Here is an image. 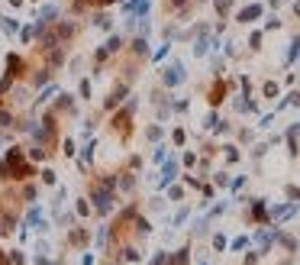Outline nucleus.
<instances>
[{
    "instance_id": "f257e3e1",
    "label": "nucleus",
    "mask_w": 300,
    "mask_h": 265,
    "mask_svg": "<svg viewBox=\"0 0 300 265\" xmlns=\"http://www.w3.org/2000/svg\"><path fill=\"white\" fill-rule=\"evenodd\" d=\"M91 239H94V230H87L84 223H75V226L68 230V249L84 252L87 246H91Z\"/></svg>"
},
{
    "instance_id": "f03ea898",
    "label": "nucleus",
    "mask_w": 300,
    "mask_h": 265,
    "mask_svg": "<svg viewBox=\"0 0 300 265\" xmlns=\"http://www.w3.org/2000/svg\"><path fill=\"white\" fill-rule=\"evenodd\" d=\"M110 130H113L120 139H129V136H132V110L129 107L116 110V117L110 120Z\"/></svg>"
},
{
    "instance_id": "7ed1b4c3",
    "label": "nucleus",
    "mask_w": 300,
    "mask_h": 265,
    "mask_svg": "<svg viewBox=\"0 0 300 265\" xmlns=\"http://www.w3.org/2000/svg\"><path fill=\"white\" fill-rule=\"evenodd\" d=\"M49 29H52V36H55L58 46H68V42L77 36V23L75 20H58V23H52Z\"/></svg>"
},
{
    "instance_id": "20e7f679",
    "label": "nucleus",
    "mask_w": 300,
    "mask_h": 265,
    "mask_svg": "<svg viewBox=\"0 0 300 265\" xmlns=\"http://www.w3.org/2000/svg\"><path fill=\"white\" fill-rule=\"evenodd\" d=\"M126 91H129V84L126 81H116L113 84V91L103 97V104H100V113H110V110H116L120 104H123V97H126Z\"/></svg>"
},
{
    "instance_id": "39448f33",
    "label": "nucleus",
    "mask_w": 300,
    "mask_h": 265,
    "mask_svg": "<svg viewBox=\"0 0 300 265\" xmlns=\"http://www.w3.org/2000/svg\"><path fill=\"white\" fill-rule=\"evenodd\" d=\"M49 107L58 113V117H77V107H75V97L71 94H55V101Z\"/></svg>"
},
{
    "instance_id": "423d86ee",
    "label": "nucleus",
    "mask_w": 300,
    "mask_h": 265,
    "mask_svg": "<svg viewBox=\"0 0 300 265\" xmlns=\"http://www.w3.org/2000/svg\"><path fill=\"white\" fill-rule=\"evenodd\" d=\"M116 191H120V194H132V191H136V172L116 175Z\"/></svg>"
},
{
    "instance_id": "0eeeda50",
    "label": "nucleus",
    "mask_w": 300,
    "mask_h": 265,
    "mask_svg": "<svg viewBox=\"0 0 300 265\" xmlns=\"http://www.w3.org/2000/svg\"><path fill=\"white\" fill-rule=\"evenodd\" d=\"M16 194H20V204H36V197H39V187L32 185V181H20V191H16Z\"/></svg>"
},
{
    "instance_id": "6e6552de",
    "label": "nucleus",
    "mask_w": 300,
    "mask_h": 265,
    "mask_svg": "<svg viewBox=\"0 0 300 265\" xmlns=\"http://www.w3.org/2000/svg\"><path fill=\"white\" fill-rule=\"evenodd\" d=\"M49 156H52V152H49L46 146H39V142H32V146L26 149V159H29V162H46Z\"/></svg>"
},
{
    "instance_id": "1a4fd4ad",
    "label": "nucleus",
    "mask_w": 300,
    "mask_h": 265,
    "mask_svg": "<svg viewBox=\"0 0 300 265\" xmlns=\"http://www.w3.org/2000/svg\"><path fill=\"white\" fill-rule=\"evenodd\" d=\"M42 220V204H29V211L23 213V226H36Z\"/></svg>"
},
{
    "instance_id": "9d476101",
    "label": "nucleus",
    "mask_w": 300,
    "mask_h": 265,
    "mask_svg": "<svg viewBox=\"0 0 300 265\" xmlns=\"http://www.w3.org/2000/svg\"><path fill=\"white\" fill-rule=\"evenodd\" d=\"M181 81H184V68H181V65H171L168 71H165V84H181Z\"/></svg>"
},
{
    "instance_id": "9b49d317",
    "label": "nucleus",
    "mask_w": 300,
    "mask_h": 265,
    "mask_svg": "<svg viewBox=\"0 0 300 265\" xmlns=\"http://www.w3.org/2000/svg\"><path fill=\"white\" fill-rule=\"evenodd\" d=\"M75 213H77L81 220L94 217V207H91V201H87V197H77V201H75Z\"/></svg>"
},
{
    "instance_id": "f8f14e48",
    "label": "nucleus",
    "mask_w": 300,
    "mask_h": 265,
    "mask_svg": "<svg viewBox=\"0 0 300 265\" xmlns=\"http://www.w3.org/2000/svg\"><path fill=\"white\" fill-rule=\"evenodd\" d=\"M91 23L97 26V29H103V32H110V26H113V20H110L107 13H103V10H97V13L91 16Z\"/></svg>"
},
{
    "instance_id": "ddd939ff",
    "label": "nucleus",
    "mask_w": 300,
    "mask_h": 265,
    "mask_svg": "<svg viewBox=\"0 0 300 265\" xmlns=\"http://www.w3.org/2000/svg\"><path fill=\"white\" fill-rule=\"evenodd\" d=\"M0 29L7 32V36H20V23H16L13 16H0Z\"/></svg>"
},
{
    "instance_id": "4468645a",
    "label": "nucleus",
    "mask_w": 300,
    "mask_h": 265,
    "mask_svg": "<svg viewBox=\"0 0 300 265\" xmlns=\"http://www.w3.org/2000/svg\"><path fill=\"white\" fill-rule=\"evenodd\" d=\"M62 156L75 162V156H77V146H75V139H71V136H65V139H62Z\"/></svg>"
},
{
    "instance_id": "2eb2a0df",
    "label": "nucleus",
    "mask_w": 300,
    "mask_h": 265,
    "mask_svg": "<svg viewBox=\"0 0 300 265\" xmlns=\"http://www.w3.org/2000/svg\"><path fill=\"white\" fill-rule=\"evenodd\" d=\"M129 55H132V58H146V39H142V36H139V39H132Z\"/></svg>"
},
{
    "instance_id": "dca6fc26",
    "label": "nucleus",
    "mask_w": 300,
    "mask_h": 265,
    "mask_svg": "<svg viewBox=\"0 0 300 265\" xmlns=\"http://www.w3.org/2000/svg\"><path fill=\"white\" fill-rule=\"evenodd\" d=\"M39 181H42V185H49V187H52L55 181H58V175H55V168H42V172H39Z\"/></svg>"
},
{
    "instance_id": "f3484780",
    "label": "nucleus",
    "mask_w": 300,
    "mask_h": 265,
    "mask_svg": "<svg viewBox=\"0 0 300 265\" xmlns=\"http://www.w3.org/2000/svg\"><path fill=\"white\" fill-rule=\"evenodd\" d=\"M49 252H52V242H49L46 236H39L36 239V256H49Z\"/></svg>"
},
{
    "instance_id": "a211bd4d",
    "label": "nucleus",
    "mask_w": 300,
    "mask_h": 265,
    "mask_svg": "<svg viewBox=\"0 0 300 265\" xmlns=\"http://www.w3.org/2000/svg\"><path fill=\"white\" fill-rule=\"evenodd\" d=\"M120 46H123V36H110V39H107V46H103V49H107L110 55H116V52H120Z\"/></svg>"
},
{
    "instance_id": "6ab92c4d",
    "label": "nucleus",
    "mask_w": 300,
    "mask_h": 265,
    "mask_svg": "<svg viewBox=\"0 0 300 265\" xmlns=\"http://www.w3.org/2000/svg\"><path fill=\"white\" fill-rule=\"evenodd\" d=\"M77 94H81V101H91V94H94V87H91V81H81V84H77Z\"/></svg>"
},
{
    "instance_id": "aec40b11",
    "label": "nucleus",
    "mask_w": 300,
    "mask_h": 265,
    "mask_svg": "<svg viewBox=\"0 0 300 265\" xmlns=\"http://www.w3.org/2000/svg\"><path fill=\"white\" fill-rule=\"evenodd\" d=\"M16 39H20V42H23V46H26V42H32V39H36V29H32V26H23Z\"/></svg>"
},
{
    "instance_id": "412c9836",
    "label": "nucleus",
    "mask_w": 300,
    "mask_h": 265,
    "mask_svg": "<svg viewBox=\"0 0 300 265\" xmlns=\"http://www.w3.org/2000/svg\"><path fill=\"white\" fill-rule=\"evenodd\" d=\"M146 139L149 142H158V139H162V126H149V130H146Z\"/></svg>"
},
{
    "instance_id": "4be33fe9",
    "label": "nucleus",
    "mask_w": 300,
    "mask_h": 265,
    "mask_svg": "<svg viewBox=\"0 0 300 265\" xmlns=\"http://www.w3.org/2000/svg\"><path fill=\"white\" fill-rule=\"evenodd\" d=\"M10 262H13V265H26V252L23 249H13V252H10Z\"/></svg>"
},
{
    "instance_id": "5701e85b",
    "label": "nucleus",
    "mask_w": 300,
    "mask_h": 265,
    "mask_svg": "<svg viewBox=\"0 0 300 265\" xmlns=\"http://www.w3.org/2000/svg\"><path fill=\"white\" fill-rule=\"evenodd\" d=\"M107 58H110V52H107V49H103V46H100L97 52H94V65H103V62H107Z\"/></svg>"
},
{
    "instance_id": "b1692460",
    "label": "nucleus",
    "mask_w": 300,
    "mask_h": 265,
    "mask_svg": "<svg viewBox=\"0 0 300 265\" xmlns=\"http://www.w3.org/2000/svg\"><path fill=\"white\" fill-rule=\"evenodd\" d=\"M165 159H168V149H165V146H158V149H155V156H152V162H155V165H162Z\"/></svg>"
},
{
    "instance_id": "393cba45",
    "label": "nucleus",
    "mask_w": 300,
    "mask_h": 265,
    "mask_svg": "<svg viewBox=\"0 0 300 265\" xmlns=\"http://www.w3.org/2000/svg\"><path fill=\"white\" fill-rule=\"evenodd\" d=\"M81 265H97V256H94V252H81Z\"/></svg>"
},
{
    "instance_id": "a878e982",
    "label": "nucleus",
    "mask_w": 300,
    "mask_h": 265,
    "mask_svg": "<svg viewBox=\"0 0 300 265\" xmlns=\"http://www.w3.org/2000/svg\"><path fill=\"white\" fill-rule=\"evenodd\" d=\"M149 265H168V252H155V259Z\"/></svg>"
},
{
    "instance_id": "bb28decb",
    "label": "nucleus",
    "mask_w": 300,
    "mask_h": 265,
    "mask_svg": "<svg viewBox=\"0 0 300 265\" xmlns=\"http://www.w3.org/2000/svg\"><path fill=\"white\" fill-rule=\"evenodd\" d=\"M55 223H58V226H71V223H75V213H62Z\"/></svg>"
},
{
    "instance_id": "cd10ccee",
    "label": "nucleus",
    "mask_w": 300,
    "mask_h": 265,
    "mask_svg": "<svg viewBox=\"0 0 300 265\" xmlns=\"http://www.w3.org/2000/svg\"><path fill=\"white\" fill-rule=\"evenodd\" d=\"M139 168H142V159L132 156V159H129V172H139Z\"/></svg>"
},
{
    "instance_id": "c85d7f7f",
    "label": "nucleus",
    "mask_w": 300,
    "mask_h": 265,
    "mask_svg": "<svg viewBox=\"0 0 300 265\" xmlns=\"http://www.w3.org/2000/svg\"><path fill=\"white\" fill-rule=\"evenodd\" d=\"M168 197H171V201H181V197H184V191H181V187H171Z\"/></svg>"
},
{
    "instance_id": "c756f323",
    "label": "nucleus",
    "mask_w": 300,
    "mask_h": 265,
    "mask_svg": "<svg viewBox=\"0 0 300 265\" xmlns=\"http://www.w3.org/2000/svg\"><path fill=\"white\" fill-rule=\"evenodd\" d=\"M149 204H152V211H162V207H165V201H162V197H152Z\"/></svg>"
},
{
    "instance_id": "7c9ffc66",
    "label": "nucleus",
    "mask_w": 300,
    "mask_h": 265,
    "mask_svg": "<svg viewBox=\"0 0 300 265\" xmlns=\"http://www.w3.org/2000/svg\"><path fill=\"white\" fill-rule=\"evenodd\" d=\"M0 265H13V262H10V256H7L3 249H0Z\"/></svg>"
},
{
    "instance_id": "2f4dec72",
    "label": "nucleus",
    "mask_w": 300,
    "mask_h": 265,
    "mask_svg": "<svg viewBox=\"0 0 300 265\" xmlns=\"http://www.w3.org/2000/svg\"><path fill=\"white\" fill-rule=\"evenodd\" d=\"M10 7H23V0H10Z\"/></svg>"
},
{
    "instance_id": "473e14b6",
    "label": "nucleus",
    "mask_w": 300,
    "mask_h": 265,
    "mask_svg": "<svg viewBox=\"0 0 300 265\" xmlns=\"http://www.w3.org/2000/svg\"><path fill=\"white\" fill-rule=\"evenodd\" d=\"M100 265H116V262H110V259H103V262H100Z\"/></svg>"
},
{
    "instance_id": "72a5a7b5",
    "label": "nucleus",
    "mask_w": 300,
    "mask_h": 265,
    "mask_svg": "<svg viewBox=\"0 0 300 265\" xmlns=\"http://www.w3.org/2000/svg\"><path fill=\"white\" fill-rule=\"evenodd\" d=\"M0 146H3V139H0Z\"/></svg>"
}]
</instances>
